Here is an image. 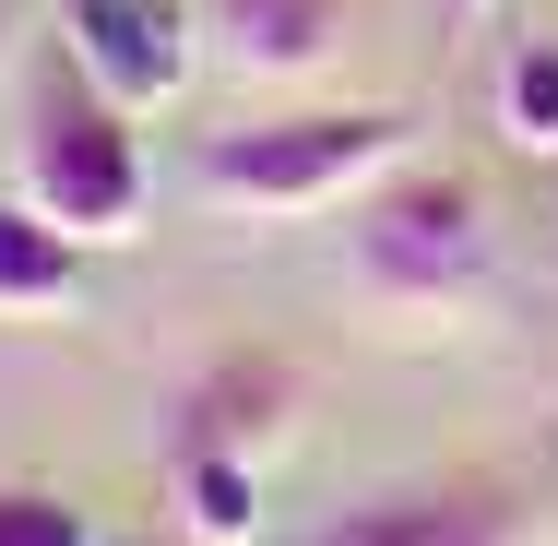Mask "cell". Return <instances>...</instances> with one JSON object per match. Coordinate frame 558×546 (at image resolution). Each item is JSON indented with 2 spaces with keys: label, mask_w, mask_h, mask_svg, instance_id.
I'll list each match as a JSON object with an SVG mask.
<instances>
[{
  "label": "cell",
  "mask_w": 558,
  "mask_h": 546,
  "mask_svg": "<svg viewBox=\"0 0 558 546\" xmlns=\"http://www.w3.org/2000/svg\"><path fill=\"white\" fill-rule=\"evenodd\" d=\"M404 155H416V119L404 108L238 119V131L203 143V203H226V215H333V203H368Z\"/></svg>",
  "instance_id": "cell-1"
},
{
  "label": "cell",
  "mask_w": 558,
  "mask_h": 546,
  "mask_svg": "<svg viewBox=\"0 0 558 546\" xmlns=\"http://www.w3.org/2000/svg\"><path fill=\"white\" fill-rule=\"evenodd\" d=\"M12 191L60 226V238L119 250V238L143 226V143H131V108H108V96L60 60V72L36 84L24 131H12Z\"/></svg>",
  "instance_id": "cell-2"
},
{
  "label": "cell",
  "mask_w": 558,
  "mask_h": 546,
  "mask_svg": "<svg viewBox=\"0 0 558 546\" xmlns=\"http://www.w3.org/2000/svg\"><path fill=\"white\" fill-rule=\"evenodd\" d=\"M344 262H356V286H368L380 310L440 321V310H463V298L487 286V191L451 179V167H416V155H404V167L356 203Z\"/></svg>",
  "instance_id": "cell-3"
},
{
  "label": "cell",
  "mask_w": 558,
  "mask_h": 546,
  "mask_svg": "<svg viewBox=\"0 0 558 546\" xmlns=\"http://www.w3.org/2000/svg\"><path fill=\"white\" fill-rule=\"evenodd\" d=\"M60 60L143 119L203 72V0H60Z\"/></svg>",
  "instance_id": "cell-4"
},
{
  "label": "cell",
  "mask_w": 558,
  "mask_h": 546,
  "mask_svg": "<svg viewBox=\"0 0 558 546\" xmlns=\"http://www.w3.org/2000/svg\"><path fill=\"white\" fill-rule=\"evenodd\" d=\"M286 428H298V368L262 356V344H238V356L191 368V380L167 392V463H191V451L274 463V439H286Z\"/></svg>",
  "instance_id": "cell-5"
},
{
  "label": "cell",
  "mask_w": 558,
  "mask_h": 546,
  "mask_svg": "<svg viewBox=\"0 0 558 546\" xmlns=\"http://www.w3.org/2000/svg\"><path fill=\"white\" fill-rule=\"evenodd\" d=\"M310 546H523V499L499 475H451V487H404V499H356Z\"/></svg>",
  "instance_id": "cell-6"
},
{
  "label": "cell",
  "mask_w": 558,
  "mask_h": 546,
  "mask_svg": "<svg viewBox=\"0 0 558 546\" xmlns=\"http://www.w3.org/2000/svg\"><path fill=\"white\" fill-rule=\"evenodd\" d=\"M203 48L250 84H310L344 48V0H203Z\"/></svg>",
  "instance_id": "cell-7"
},
{
  "label": "cell",
  "mask_w": 558,
  "mask_h": 546,
  "mask_svg": "<svg viewBox=\"0 0 558 546\" xmlns=\"http://www.w3.org/2000/svg\"><path fill=\"white\" fill-rule=\"evenodd\" d=\"M72 298H84V238H60L24 191H0V321H60Z\"/></svg>",
  "instance_id": "cell-8"
},
{
  "label": "cell",
  "mask_w": 558,
  "mask_h": 546,
  "mask_svg": "<svg viewBox=\"0 0 558 546\" xmlns=\"http://www.w3.org/2000/svg\"><path fill=\"white\" fill-rule=\"evenodd\" d=\"M167 475H179V535L191 546H250L262 535V463L191 451V463H167Z\"/></svg>",
  "instance_id": "cell-9"
},
{
  "label": "cell",
  "mask_w": 558,
  "mask_h": 546,
  "mask_svg": "<svg viewBox=\"0 0 558 546\" xmlns=\"http://www.w3.org/2000/svg\"><path fill=\"white\" fill-rule=\"evenodd\" d=\"M499 131L523 155H558V36H511V60H499Z\"/></svg>",
  "instance_id": "cell-10"
},
{
  "label": "cell",
  "mask_w": 558,
  "mask_h": 546,
  "mask_svg": "<svg viewBox=\"0 0 558 546\" xmlns=\"http://www.w3.org/2000/svg\"><path fill=\"white\" fill-rule=\"evenodd\" d=\"M0 546H96V523L60 487H0Z\"/></svg>",
  "instance_id": "cell-11"
},
{
  "label": "cell",
  "mask_w": 558,
  "mask_h": 546,
  "mask_svg": "<svg viewBox=\"0 0 558 546\" xmlns=\"http://www.w3.org/2000/svg\"><path fill=\"white\" fill-rule=\"evenodd\" d=\"M24 24H36V0H0V72H12V48H24Z\"/></svg>",
  "instance_id": "cell-12"
}]
</instances>
